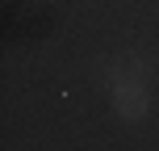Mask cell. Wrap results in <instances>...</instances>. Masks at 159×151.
I'll return each instance as SVG.
<instances>
[{
    "mask_svg": "<svg viewBox=\"0 0 159 151\" xmlns=\"http://www.w3.org/2000/svg\"><path fill=\"white\" fill-rule=\"evenodd\" d=\"M113 105H117V113H121V118H130V122L147 118V109H151L147 88L138 84V80H121V84H113Z\"/></svg>",
    "mask_w": 159,
    "mask_h": 151,
    "instance_id": "obj_1",
    "label": "cell"
}]
</instances>
